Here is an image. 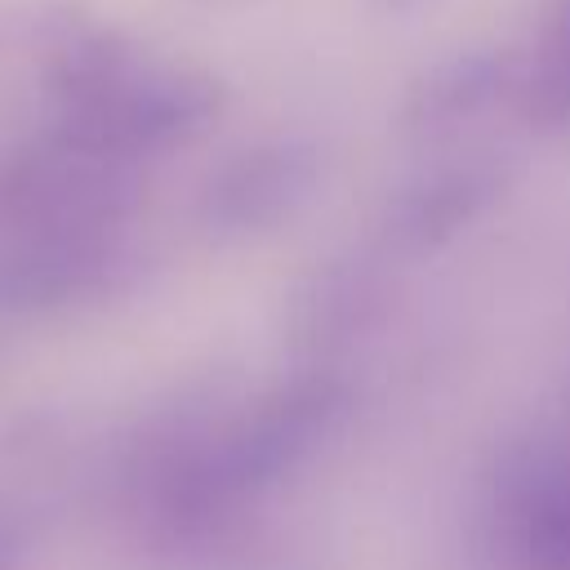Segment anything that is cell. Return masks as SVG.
Segmentation results:
<instances>
[{
	"label": "cell",
	"instance_id": "cell-1",
	"mask_svg": "<svg viewBox=\"0 0 570 570\" xmlns=\"http://www.w3.org/2000/svg\"><path fill=\"white\" fill-rule=\"evenodd\" d=\"M517 80V62L499 49H468L445 58L441 67H432L405 102V116L419 125H445L454 116H468L476 107H485L503 85Z\"/></svg>",
	"mask_w": 570,
	"mask_h": 570
},
{
	"label": "cell",
	"instance_id": "cell-2",
	"mask_svg": "<svg viewBox=\"0 0 570 570\" xmlns=\"http://www.w3.org/2000/svg\"><path fill=\"white\" fill-rule=\"evenodd\" d=\"M517 85L530 120L570 125V0H552L534 62Z\"/></svg>",
	"mask_w": 570,
	"mask_h": 570
},
{
	"label": "cell",
	"instance_id": "cell-3",
	"mask_svg": "<svg viewBox=\"0 0 570 570\" xmlns=\"http://www.w3.org/2000/svg\"><path fill=\"white\" fill-rule=\"evenodd\" d=\"M374 9H383V13H410L414 4H423V0H370Z\"/></svg>",
	"mask_w": 570,
	"mask_h": 570
},
{
	"label": "cell",
	"instance_id": "cell-4",
	"mask_svg": "<svg viewBox=\"0 0 570 570\" xmlns=\"http://www.w3.org/2000/svg\"><path fill=\"white\" fill-rule=\"evenodd\" d=\"M0 561H4V534H0Z\"/></svg>",
	"mask_w": 570,
	"mask_h": 570
}]
</instances>
